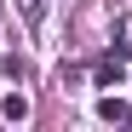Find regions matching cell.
<instances>
[{
    "mask_svg": "<svg viewBox=\"0 0 132 132\" xmlns=\"http://www.w3.org/2000/svg\"><path fill=\"white\" fill-rule=\"evenodd\" d=\"M121 75H126V46L115 40V46L98 57V86H121Z\"/></svg>",
    "mask_w": 132,
    "mask_h": 132,
    "instance_id": "6da1fadb",
    "label": "cell"
},
{
    "mask_svg": "<svg viewBox=\"0 0 132 132\" xmlns=\"http://www.w3.org/2000/svg\"><path fill=\"white\" fill-rule=\"evenodd\" d=\"M98 115H103V121H132V109H126L121 98H98Z\"/></svg>",
    "mask_w": 132,
    "mask_h": 132,
    "instance_id": "277c9868",
    "label": "cell"
},
{
    "mask_svg": "<svg viewBox=\"0 0 132 132\" xmlns=\"http://www.w3.org/2000/svg\"><path fill=\"white\" fill-rule=\"evenodd\" d=\"M17 12H23V23H29V29L46 23V0H17Z\"/></svg>",
    "mask_w": 132,
    "mask_h": 132,
    "instance_id": "3957f363",
    "label": "cell"
},
{
    "mask_svg": "<svg viewBox=\"0 0 132 132\" xmlns=\"http://www.w3.org/2000/svg\"><path fill=\"white\" fill-rule=\"evenodd\" d=\"M0 121L23 126V121H29V98H23V92H6V98H0Z\"/></svg>",
    "mask_w": 132,
    "mask_h": 132,
    "instance_id": "7a4b0ae2",
    "label": "cell"
}]
</instances>
